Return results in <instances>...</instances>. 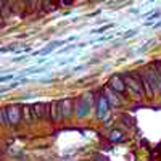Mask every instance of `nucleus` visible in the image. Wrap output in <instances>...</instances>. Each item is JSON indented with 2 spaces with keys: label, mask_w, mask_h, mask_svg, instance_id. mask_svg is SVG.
Listing matches in <instances>:
<instances>
[{
  "label": "nucleus",
  "mask_w": 161,
  "mask_h": 161,
  "mask_svg": "<svg viewBox=\"0 0 161 161\" xmlns=\"http://www.w3.org/2000/svg\"><path fill=\"white\" fill-rule=\"evenodd\" d=\"M105 97L108 98V102H110V105H113V106H116V105H119V100H118V93L114 92V90H111L110 87L106 89V92H105Z\"/></svg>",
  "instance_id": "1a4fd4ad"
},
{
  "label": "nucleus",
  "mask_w": 161,
  "mask_h": 161,
  "mask_svg": "<svg viewBox=\"0 0 161 161\" xmlns=\"http://www.w3.org/2000/svg\"><path fill=\"white\" fill-rule=\"evenodd\" d=\"M108 84H110V89L114 90L116 93H124L126 89H127V86H126V82H124L123 76H113V77L110 79Z\"/></svg>",
  "instance_id": "f03ea898"
},
{
  "label": "nucleus",
  "mask_w": 161,
  "mask_h": 161,
  "mask_svg": "<svg viewBox=\"0 0 161 161\" xmlns=\"http://www.w3.org/2000/svg\"><path fill=\"white\" fill-rule=\"evenodd\" d=\"M110 140L111 142H121V140H123V134H121L119 130H113L110 134Z\"/></svg>",
  "instance_id": "9b49d317"
},
{
  "label": "nucleus",
  "mask_w": 161,
  "mask_h": 161,
  "mask_svg": "<svg viewBox=\"0 0 161 161\" xmlns=\"http://www.w3.org/2000/svg\"><path fill=\"white\" fill-rule=\"evenodd\" d=\"M89 108H90V105L89 103H86V100L84 98H80L79 102H77V116H86L87 114V111H89Z\"/></svg>",
  "instance_id": "6e6552de"
},
{
  "label": "nucleus",
  "mask_w": 161,
  "mask_h": 161,
  "mask_svg": "<svg viewBox=\"0 0 161 161\" xmlns=\"http://www.w3.org/2000/svg\"><path fill=\"white\" fill-rule=\"evenodd\" d=\"M113 28V24H106V26H102V28H97V29H92L90 31V34H93V36H98V34H103V32H106L108 29H111Z\"/></svg>",
  "instance_id": "9d476101"
},
{
  "label": "nucleus",
  "mask_w": 161,
  "mask_h": 161,
  "mask_svg": "<svg viewBox=\"0 0 161 161\" xmlns=\"http://www.w3.org/2000/svg\"><path fill=\"white\" fill-rule=\"evenodd\" d=\"M114 36H119V32H111V34H103V36H100V37H97V39H93V40H87V45H90V44H98V42H106V40H111Z\"/></svg>",
  "instance_id": "0eeeda50"
},
{
  "label": "nucleus",
  "mask_w": 161,
  "mask_h": 161,
  "mask_svg": "<svg viewBox=\"0 0 161 161\" xmlns=\"http://www.w3.org/2000/svg\"><path fill=\"white\" fill-rule=\"evenodd\" d=\"M137 32H139L137 29H130V31H127V32H126V37H134Z\"/></svg>",
  "instance_id": "ddd939ff"
},
{
  "label": "nucleus",
  "mask_w": 161,
  "mask_h": 161,
  "mask_svg": "<svg viewBox=\"0 0 161 161\" xmlns=\"http://www.w3.org/2000/svg\"><path fill=\"white\" fill-rule=\"evenodd\" d=\"M108 105H110V102H108V98H106L105 95H102L98 98V102H97V116L98 118L106 116V113H108Z\"/></svg>",
  "instance_id": "423d86ee"
},
{
  "label": "nucleus",
  "mask_w": 161,
  "mask_h": 161,
  "mask_svg": "<svg viewBox=\"0 0 161 161\" xmlns=\"http://www.w3.org/2000/svg\"><path fill=\"white\" fill-rule=\"evenodd\" d=\"M45 113H47V103H34V105L31 106L32 121L45 119Z\"/></svg>",
  "instance_id": "7ed1b4c3"
},
{
  "label": "nucleus",
  "mask_w": 161,
  "mask_h": 161,
  "mask_svg": "<svg viewBox=\"0 0 161 161\" xmlns=\"http://www.w3.org/2000/svg\"><path fill=\"white\" fill-rule=\"evenodd\" d=\"M2 123H3V127H10V121H8V116H7V110L3 108L2 110Z\"/></svg>",
  "instance_id": "f8f14e48"
},
{
  "label": "nucleus",
  "mask_w": 161,
  "mask_h": 161,
  "mask_svg": "<svg viewBox=\"0 0 161 161\" xmlns=\"http://www.w3.org/2000/svg\"><path fill=\"white\" fill-rule=\"evenodd\" d=\"M123 79H124V82H126L129 92H130L136 98H143V97H147L145 87L142 86V82H140V80H139L136 76H134L132 73H130V74H129V73L123 74Z\"/></svg>",
  "instance_id": "f257e3e1"
},
{
  "label": "nucleus",
  "mask_w": 161,
  "mask_h": 161,
  "mask_svg": "<svg viewBox=\"0 0 161 161\" xmlns=\"http://www.w3.org/2000/svg\"><path fill=\"white\" fill-rule=\"evenodd\" d=\"M7 110V116H8V121H10V124L11 126H16L19 121H21V118H23V108L19 110L18 106H10V108H5Z\"/></svg>",
  "instance_id": "39448f33"
},
{
  "label": "nucleus",
  "mask_w": 161,
  "mask_h": 161,
  "mask_svg": "<svg viewBox=\"0 0 161 161\" xmlns=\"http://www.w3.org/2000/svg\"><path fill=\"white\" fill-rule=\"evenodd\" d=\"M58 108H60V116L63 118H69L73 113V100L71 98H64V100H58Z\"/></svg>",
  "instance_id": "20e7f679"
}]
</instances>
